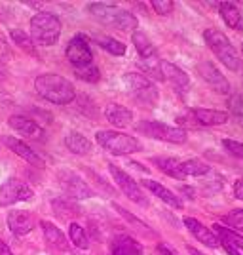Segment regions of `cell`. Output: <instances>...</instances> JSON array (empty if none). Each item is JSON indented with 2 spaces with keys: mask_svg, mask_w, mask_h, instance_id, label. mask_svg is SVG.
Here are the masks:
<instances>
[{
  "mask_svg": "<svg viewBox=\"0 0 243 255\" xmlns=\"http://www.w3.org/2000/svg\"><path fill=\"white\" fill-rule=\"evenodd\" d=\"M4 141V145L8 147L10 150H13L19 158H23L25 162H29L32 166H36V168H44V160L34 152V150L23 141V139H17V137H2Z\"/></svg>",
  "mask_w": 243,
  "mask_h": 255,
  "instance_id": "obj_15",
  "label": "cell"
},
{
  "mask_svg": "<svg viewBox=\"0 0 243 255\" xmlns=\"http://www.w3.org/2000/svg\"><path fill=\"white\" fill-rule=\"evenodd\" d=\"M57 179H59V185L63 187V191L74 200H85L95 194L80 175H76L71 170H61L57 173Z\"/></svg>",
  "mask_w": 243,
  "mask_h": 255,
  "instance_id": "obj_10",
  "label": "cell"
},
{
  "mask_svg": "<svg viewBox=\"0 0 243 255\" xmlns=\"http://www.w3.org/2000/svg\"><path fill=\"white\" fill-rule=\"evenodd\" d=\"M152 164L154 166H158L160 170L163 171L165 175H169L173 179H186V175H184V171H182V162L175 158H152Z\"/></svg>",
  "mask_w": 243,
  "mask_h": 255,
  "instance_id": "obj_26",
  "label": "cell"
},
{
  "mask_svg": "<svg viewBox=\"0 0 243 255\" xmlns=\"http://www.w3.org/2000/svg\"><path fill=\"white\" fill-rule=\"evenodd\" d=\"M61 36V21L50 11H38L31 19V38L38 46H53Z\"/></svg>",
  "mask_w": 243,
  "mask_h": 255,
  "instance_id": "obj_3",
  "label": "cell"
},
{
  "mask_svg": "<svg viewBox=\"0 0 243 255\" xmlns=\"http://www.w3.org/2000/svg\"><path fill=\"white\" fill-rule=\"evenodd\" d=\"M93 40H95V44H99L105 52L112 53V55H124V53H126V44L116 40V38L97 34V36H93Z\"/></svg>",
  "mask_w": 243,
  "mask_h": 255,
  "instance_id": "obj_29",
  "label": "cell"
},
{
  "mask_svg": "<svg viewBox=\"0 0 243 255\" xmlns=\"http://www.w3.org/2000/svg\"><path fill=\"white\" fill-rule=\"evenodd\" d=\"M87 11L93 15V19L108 27H114L118 31H135L139 25L137 17L131 11L118 8V6H110V4H89Z\"/></svg>",
  "mask_w": 243,
  "mask_h": 255,
  "instance_id": "obj_2",
  "label": "cell"
},
{
  "mask_svg": "<svg viewBox=\"0 0 243 255\" xmlns=\"http://www.w3.org/2000/svg\"><path fill=\"white\" fill-rule=\"evenodd\" d=\"M188 252H190L192 255H205V254H201V252H198V250H194V248H188Z\"/></svg>",
  "mask_w": 243,
  "mask_h": 255,
  "instance_id": "obj_42",
  "label": "cell"
},
{
  "mask_svg": "<svg viewBox=\"0 0 243 255\" xmlns=\"http://www.w3.org/2000/svg\"><path fill=\"white\" fill-rule=\"evenodd\" d=\"M34 215L25 210H13L8 215V227L15 236H25L34 229Z\"/></svg>",
  "mask_w": 243,
  "mask_h": 255,
  "instance_id": "obj_14",
  "label": "cell"
},
{
  "mask_svg": "<svg viewBox=\"0 0 243 255\" xmlns=\"http://www.w3.org/2000/svg\"><path fill=\"white\" fill-rule=\"evenodd\" d=\"M160 71H162L163 80H169L171 84L175 86L177 92H186V90L190 88V78H188V75L175 63L162 59V61H160Z\"/></svg>",
  "mask_w": 243,
  "mask_h": 255,
  "instance_id": "obj_13",
  "label": "cell"
},
{
  "mask_svg": "<svg viewBox=\"0 0 243 255\" xmlns=\"http://www.w3.org/2000/svg\"><path fill=\"white\" fill-rule=\"evenodd\" d=\"M203 38L207 46L211 48V52L219 57V61L224 63V67H228L230 71H240L242 69V57L240 53L236 52V48L232 46V42L217 29H205Z\"/></svg>",
  "mask_w": 243,
  "mask_h": 255,
  "instance_id": "obj_4",
  "label": "cell"
},
{
  "mask_svg": "<svg viewBox=\"0 0 243 255\" xmlns=\"http://www.w3.org/2000/svg\"><path fill=\"white\" fill-rule=\"evenodd\" d=\"M192 117L201 126H221L228 120V115L224 111H215V109H192Z\"/></svg>",
  "mask_w": 243,
  "mask_h": 255,
  "instance_id": "obj_21",
  "label": "cell"
},
{
  "mask_svg": "<svg viewBox=\"0 0 243 255\" xmlns=\"http://www.w3.org/2000/svg\"><path fill=\"white\" fill-rule=\"evenodd\" d=\"M10 36L13 38V42L21 48L23 52L31 53V55H36V50H34V42H32L31 34H25V32L19 31V29H13V31H10Z\"/></svg>",
  "mask_w": 243,
  "mask_h": 255,
  "instance_id": "obj_32",
  "label": "cell"
},
{
  "mask_svg": "<svg viewBox=\"0 0 243 255\" xmlns=\"http://www.w3.org/2000/svg\"><path fill=\"white\" fill-rule=\"evenodd\" d=\"M124 84L129 88L133 97L143 105H154L158 101V90H156L154 82L147 76L139 75V73H126Z\"/></svg>",
  "mask_w": 243,
  "mask_h": 255,
  "instance_id": "obj_7",
  "label": "cell"
},
{
  "mask_svg": "<svg viewBox=\"0 0 243 255\" xmlns=\"http://www.w3.org/2000/svg\"><path fill=\"white\" fill-rule=\"evenodd\" d=\"M222 147L228 150L234 158L243 160V143H240V141H232V139H224V141H222Z\"/></svg>",
  "mask_w": 243,
  "mask_h": 255,
  "instance_id": "obj_35",
  "label": "cell"
},
{
  "mask_svg": "<svg viewBox=\"0 0 243 255\" xmlns=\"http://www.w3.org/2000/svg\"><path fill=\"white\" fill-rule=\"evenodd\" d=\"M105 117L116 128H126L133 122V113L127 107L120 105V103H108L105 109Z\"/></svg>",
  "mask_w": 243,
  "mask_h": 255,
  "instance_id": "obj_19",
  "label": "cell"
},
{
  "mask_svg": "<svg viewBox=\"0 0 243 255\" xmlns=\"http://www.w3.org/2000/svg\"><path fill=\"white\" fill-rule=\"evenodd\" d=\"M222 248H224V250H226V254H228V255H240V254H238V250H236V248H232V246H228V244H222Z\"/></svg>",
  "mask_w": 243,
  "mask_h": 255,
  "instance_id": "obj_41",
  "label": "cell"
},
{
  "mask_svg": "<svg viewBox=\"0 0 243 255\" xmlns=\"http://www.w3.org/2000/svg\"><path fill=\"white\" fill-rule=\"evenodd\" d=\"M52 208L55 215L61 217V219H73V217H80L82 215L80 206L74 200H71V198H53Z\"/></svg>",
  "mask_w": 243,
  "mask_h": 255,
  "instance_id": "obj_24",
  "label": "cell"
},
{
  "mask_svg": "<svg viewBox=\"0 0 243 255\" xmlns=\"http://www.w3.org/2000/svg\"><path fill=\"white\" fill-rule=\"evenodd\" d=\"M156 250H158L160 255H179L173 248H171V246H167V244H158Z\"/></svg>",
  "mask_w": 243,
  "mask_h": 255,
  "instance_id": "obj_39",
  "label": "cell"
},
{
  "mask_svg": "<svg viewBox=\"0 0 243 255\" xmlns=\"http://www.w3.org/2000/svg\"><path fill=\"white\" fill-rule=\"evenodd\" d=\"M141 185L148 189V191L152 192V194H156L162 202H165L167 206L171 208H175V210H180L182 208V202H180V198L175 194V192H171L167 187H163V185H160L158 181H152V179H143L141 181Z\"/></svg>",
  "mask_w": 243,
  "mask_h": 255,
  "instance_id": "obj_17",
  "label": "cell"
},
{
  "mask_svg": "<svg viewBox=\"0 0 243 255\" xmlns=\"http://www.w3.org/2000/svg\"><path fill=\"white\" fill-rule=\"evenodd\" d=\"M74 75H76V78H80L84 82H91V84H95V82L101 80V71L97 69L95 65H87V67H82V69H74Z\"/></svg>",
  "mask_w": 243,
  "mask_h": 255,
  "instance_id": "obj_33",
  "label": "cell"
},
{
  "mask_svg": "<svg viewBox=\"0 0 243 255\" xmlns=\"http://www.w3.org/2000/svg\"><path fill=\"white\" fill-rule=\"evenodd\" d=\"M2 78H4V73H2V71H0V80H2Z\"/></svg>",
  "mask_w": 243,
  "mask_h": 255,
  "instance_id": "obj_43",
  "label": "cell"
},
{
  "mask_svg": "<svg viewBox=\"0 0 243 255\" xmlns=\"http://www.w3.org/2000/svg\"><path fill=\"white\" fill-rule=\"evenodd\" d=\"M8 124H10L15 131H19L21 135H25V137H31V139L44 137V129L40 128V124H38V122H34V120L29 118V117L13 115V117H10Z\"/></svg>",
  "mask_w": 243,
  "mask_h": 255,
  "instance_id": "obj_16",
  "label": "cell"
},
{
  "mask_svg": "<svg viewBox=\"0 0 243 255\" xmlns=\"http://www.w3.org/2000/svg\"><path fill=\"white\" fill-rule=\"evenodd\" d=\"M198 73L203 78V82L209 86L211 90H215L217 94H228L230 92V84L228 80L224 78L221 71L211 63V61H201L198 65Z\"/></svg>",
  "mask_w": 243,
  "mask_h": 255,
  "instance_id": "obj_12",
  "label": "cell"
},
{
  "mask_svg": "<svg viewBox=\"0 0 243 255\" xmlns=\"http://www.w3.org/2000/svg\"><path fill=\"white\" fill-rule=\"evenodd\" d=\"M209 166L205 164V162H201V160H186V162H182V171H184V175L188 177V175H194V177H200V175H207L209 173Z\"/></svg>",
  "mask_w": 243,
  "mask_h": 255,
  "instance_id": "obj_31",
  "label": "cell"
},
{
  "mask_svg": "<svg viewBox=\"0 0 243 255\" xmlns=\"http://www.w3.org/2000/svg\"><path fill=\"white\" fill-rule=\"evenodd\" d=\"M0 255H13V252L10 250V246L6 244L2 238H0Z\"/></svg>",
  "mask_w": 243,
  "mask_h": 255,
  "instance_id": "obj_40",
  "label": "cell"
},
{
  "mask_svg": "<svg viewBox=\"0 0 243 255\" xmlns=\"http://www.w3.org/2000/svg\"><path fill=\"white\" fill-rule=\"evenodd\" d=\"M219 10H221V17L230 29H242V13H240L236 4H232V2H221Z\"/></svg>",
  "mask_w": 243,
  "mask_h": 255,
  "instance_id": "obj_28",
  "label": "cell"
},
{
  "mask_svg": "<svg viewBox=\"0 0 243 255\" xmlns=\"http://www.w3.org/2000/svg\"><path fill=\"white\" fill-rule=\"evenodd\" d=\"M222 221L228 225V227H232L236 231H242L243 233V210H232V212H228L222 217Z\"/></svg>",
  "mask_w": 243,
  "mask_h": 255,
  "instance_id": "obj_34",
  "label": "cell"
},
{
  "mask_svg": "<svg viewBox=\"0 0 243 255\" xmlns=\"http://www.w3.org/2000/svg\"><path fill=\"white\" fill-rule=\"evenodd\" d=\"M150 4H152V8L158 15H169L173 8H175V4L171 0H152Z\"/></svg>",
  "mask_w": 243,
  "mask_h": 255,
  "instance_id": "obj_36",
  "label": "cell"
},
{
  "mask_svg": "<svg viewBox=\"0 0 243 255\" xmlns=\"http://www.w3.org/2000/svg\"><path fill=\"white\" fill-rule=\"evenodd\" d=\"M65 55H67V59L71 61L74 69L93 65V52H91L89 44L85 40V36H82V34H76L74 38H71V42L67 44Z\"/></svg>",
  "mask_w": 243,
  "mask_h": 255,
  "instance_id": "obj_9",
  "label": "cell"
},
{
  "mask_svg": "<svg viewBox=\"0 0 243 255\" xmlns=\"http://www.w3.org/2000/svg\"><path fill=\"white\" fill-rule=\"evenodd\" d=\"M184 225H186V229L190 231V234L198 242H201L203 246H209V248H217V234L209 231L205 225H201L198 219L184 217Z\"/></svg>",
  "mask_w": 243,
  "mask_h": 255,
  "instance_id": "obj_18",
  "label": "cell"
},
{
  "mask_svg": "<svg viewBox=\"0 0 243 255\" xmlns=\"http://www.w3.org/2000/svg\"><path fill=\"white\" fill-rule=\"evenodd\" d=\"M69 236H71V242H73L76 248H80V250H87V248H89L87 233H85L78 223L69 225Z\"/></svg>",
  "mask_w": 243,
  "mask_h": 255,
  "instance_id": "obj_30",
  "label": "cell"
},
{
  "mask_svg": "<svg viewBox=\"0 0 243 255\" xmlns=\"http://www.w3.org/2000/svg\"><path fill=\"white\" fill-rule=\"evenodd\" d=\"M213 233L221 238V244H228L236 248V250H243V236L238 233L230 231L228 227H222V225L215 223L213 225Z\"/></svg>",
  "mask_w": 243,
  "mask_h": 255,
  "instance_id": "obj_27",
  "label": "cell"
},
{
  "mask_svg": "<svg viewBox=\"0 0 243 255\" xmlns=\"http://www.w3.org/2000/svg\"><path fill=\"white\" fill-rule=\"evenodd\" d=\"M112 255H143V246L135 238L120 234L112 242Z\"/></svg>",
  "mask_w": 243,
  "mask_h": 255,
  "instance_id": "obj_22",
  "label": "cell"
},
{
  "mask_svg": "<svg viewBox=\"0 0 243 255\" xmlns=\"http://www.w3.org/2000/svg\"><path fill=\"white\" fill-rule=\"evenodd\" d=\"M135 129L150 139L163 141V143H173V145H182L188 139V133L182 128L169 126V124H163V122H154V120H143L135 126Z\"/></svg>",
  "mask_w": 243,
  "mask_h": 255,
  "instance_id": "obj_5",
  "label": "cell"
},
{
  "mask_svg": "<svg viewBox=\"0 0 243 255\" xmlns=\"http://www.w3.org/2000/svg\"><path fill=\"white\" fill-rule=\"evenodd\" d=\"M97 143L106 149L108 152L116 154V156H124V154H133L143 149L141 143L131 135L126 133H120V131H112V129H103V131H97L95 133Z\"/></svg>",
  "mask_w": 243,
  "mask_h": 255,
  "instance_id": "obj_6",
  "label": "cell"
},
{
  "mask_svg": "<svg viewBox=\"0 0 243 255\" xmlns=\"http://www.w3.org/2000/svg\"><path fill=\"white\" fill-rule=\"evenodd\" d=\"M131 42L135 46L137 53L141 55V59H154L156 57V48H154V44L150 42V38L145 32L135 31L131 34Z\"/></svg>",
  "mask_w": 243,
  "mask_h": 255,
  "instance_id": "obj_25",
  "label": "cell"
},
{
  "mask_svg": "<svg viewBox=\"0 0 243 255\" xmlns=\"http://www.w3.org/2000/svg\"><path fill=\"white\" fill-rule=\"evenodd\" d=\"M242 53H243V46H242Z\"/></svg>",
  "mask_w": 243,
  "mask_h": 255,
  "instance_id": "obj_44",
  "label": "cell"
},
{
  "mask_svg": "<svg viewBox=\"0 0 243 255\" xmlns=\"http://www.w3.org/2000/svg\"><path fill=\"white\" fill-rule=\"evenodd\" d=\"M34 90L40 94V97H44L50 103H55V105H67L76 97V90H74L73 82L63 78V76L53 75V73L36 76Z\"/></svg>",
  "mask_w": 243,
  "mask_h": 255,
  "instance_id": "obj_1",
  "label": "cell"
},
{
  "mask_svg": "<svg viewBox=\"0 0 243 255\" xmlns=\"http://www.w3.org/2000/svg\"><path fill=\"white\" fill-rule=\"evenodd\" d=\"M108 170H110V175H112L114 181H116V185L120 187V191L124 192L131 202L139 204V206H148L147 196L143 194L141 187L137 185V181L133 179L131 175H127L126 171L120 170V168L114 166V164H110V166H108Z\"/></svg>",
  "mask_w": 243,
  "mask_h": 255,
  "instance_id": "obj_11",
  "label": "cell"
},
{
  "mask_svg": "<svg viewBox=\"0 0 243 255\" xmlns=\"http://www.w3.org/2000/svg\"><path fill=\"white\" fill-rule=\"evenodd\" d=\"M40 227H42L44 238H46V242H48L50 248L57 250V252H67V250H69V242H67V238H65L63 231H59V229L53 223H50V221H40Z\"/></svg>",
  "mask_w": 243,
  "mask_h": 255,
  "instance_id": "obj_20",
  "label": "cell"
},
{
  "mask_svg": "<svg viewBox=\"0 0 243 255\" xmlns=\"http://www.w3.org/2000/svg\"><path fill=\"white\" fill-rule=\"evenodd\" d=\"M65 147L71 150L73 154H76V156H85V154H89L91 149H93L91 141L85 137V135H82V133H78V131H71L65 137Z\"/></svg>",
  "mask_w": 243,
  "mask_h": 255,
  "instance_id": "obj_23",
  "label": "cell"
},
{
  "mask_svg": "<svg viewBox=\"0 0 243 255\" xmlns=\"http://www.w3.org/2000/svg\"><path fill=\"white\" fill-rule=\"evenodd\" d=\"M34 196V191L17 177H10L4 181V185L0 187V206H11L15 202L23 200H31Z\"/></svg>",
  "mask_w": 243,
  "mask_h": 255,
  "instance_id": "obj_8",
  "label": "cell"
},
{
  "mask_svg": "<svg viewBox=\"0 0 243 255\" xmlns=\"http://www.w3.org/2000/svg\"><path fill=\"white\" fill-rule=\"evenodd\" d=\"M228 107L232 109L234 115L238 117H243V97L242 96H232L228 99Z\"/></svg>",
  "mask_w": 243,
  "mask_h": 255,
  "instance_id": "obj_37",
  "label": "cell"
},
{
  "mask_svg": "<svg viewBox=\"0 0 243 255\" xmlns=\"http://www.w3.org/2000/svg\"><path fill=\"white\" fill-rule=\"evenodd\" d=\"M234 196L238 200H243V179H238L234 183Z\"/></svg>",
  "mask_w": 243,
  "mask_h": 255,
  "instance_id": "obj_38",
  "label": "cell"
}]
</instances>
